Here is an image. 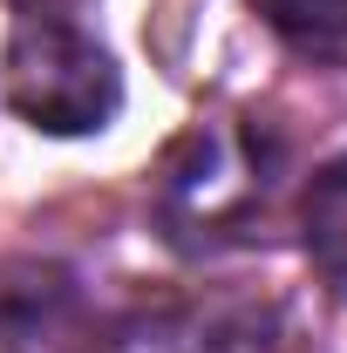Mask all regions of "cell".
I'll return each mask as SVG.
<instances>
[{"label":"cell","instance_id":"1","mask_svg":"<svg viewBox=\"0 0 347 353\" xmlns=\"http://www.w3.org/2000/svg\"><path fill=\"white\" fill-rule=\"evenodd\" d=\"M7 102L21 123L48 136H88L123 109V75L109 48L88 41L82 28L55 14H28L7 41Z\"/></svg>","mask_w":347,"mask_h":353},{"label":"cell","instance_id":"2","mask_svg":"<svg viewBox=\"0 0 347 353\" xmlns=\"http://www.w3.org/2000/svg\"><path fill=\"white\" fill-rule=\"evenodd\" d=\"M102 353H272V312L238 299H177L109 326Z\"/></svg>","mask_w":347,"mask_h":353},{"label":"cell","instance_id":"3","mask_svg":"<svg viewBox=\"0 0 347 353\" xmlns=\"http://www.w3.org/2000/svg\"><path fill=\"white\" fill-rule=\"evenodd\" d=\"M252 197V170H245V157H238V143L232 136H191V143H177L171 157V218L184 224H218L232 204H245Z\"/></svg>","mask_w":347,"mask_h":353},{"label":"cell","instance_id":"4","mask_svg":"<svg viewBox=\"0 0 347 353\" xmlns=\"http://www.w3.org/2000/svg\"><path fill=\"white\" fill-rule=\"evenodd\" d=\"M300 238H306L313 272L347 299V157H334V163L313 170L306 204H300Z\"/></svg>","mask_w":347,"mask_h":353},{"label":"cell","instance_id":"5","mask_svg":"<svg viewBox=\"0 0 347 353\" xmlns=\"http://www.w3.org/2000/svg\"><path fill=\"white\" fill-rule=\"evenodd\" d=\"M279 41L300 48L306 61L347 68V0H259Z\"/></svg>","mask_w":347,"mask_h":353}]
</instances>
